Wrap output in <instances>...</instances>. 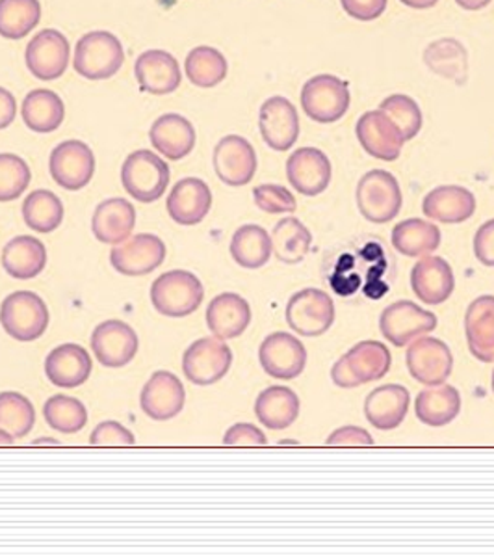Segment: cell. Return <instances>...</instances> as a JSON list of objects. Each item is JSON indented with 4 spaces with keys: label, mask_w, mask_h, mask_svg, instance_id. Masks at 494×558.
Returning <instances> with one entry per match:
<instances>
[{
    "label": "cell",
    "mask_w": 494,
    "mask_h": 558,
    "mask_svg": "<svg viewBox=\"0 0 494 558\" xmlns=\"http://www.w3.org/2000/svg\"><path fill=\"white\" fill-rule=\"evenodd\" d=\"M393 365L391 350L378 341H362L355 344L331 368V380L336 387L351 389L362 384L381 380Z\"/></svg>",
    "instance_id": "6da1fadb"
},
{
    "label": "cell",
    "mask_w": 494,
    "mask_h": 558,
    "mask_svg": "<svg viewBox=\"0 0 494 558\" xmlns=\"http://www.w3.org/2000/svg\"><path fill=\"white\" fill-rule=\"evenodd\" d=\"M125 62V51L118 36L107 31H94L78 39L73 68L88 81H107L118 75Z\"/></svg>",
    "instance_id": "7a4b0ae2"
},
{
    "label": "cell",
    "mask_w": 494,
    "mask_h": 558,
    "mask_svg": "<svg viewBox=\"0 0 494 558\" xmlns=\"http://www.w3.org/2000/svg\"><path fill=\"white\" fill-rule=\"evenodd\" d=\"M205 289L201 279L188 270H172L155 279L151 302L164 317L183 318L203 304Z\"/></svg>",
    "instance_id": "3957f363"
},
{
    "label": "cell",
    "mask_w": 494,
    "mask_h": 558,
    "mask_svg": "<svg viewBox=\"0 0 494 558\" xmlns=\"http://www.w3.org/2000/svg\"><path fill=\"white\" fill-rule=\"evenodd\" d=\"M121 183L136 202L152 204L168 191L170 166L157 153L138 149L121 166Z\"/></svg>",
    "instance_id": "277c9868"
},
{
    "label": "cell",
    "mask_w": 494,
    "mask_h": 558,
    "mask_svg": "<svg viewBox=\"0 0 494 558\" xmlns=\"http://www.w3.org/2000/svg\"><path fill=\"white\" fill-rule=\"evenodd\" d=\"M49 310L33 291L12 292L0 305V324L20 343H33L49 328Z\"/></svg>",
    "instance_id": "5b68a950"
},
{
    "label": "cell",
    "mask_w": 494,
    "mask_h": 558,
    "mask_svg": "<svg viewBox=\"0 0 494 558\" xmlns=\"http://www.w3.org/2000/svg\"><path fill=\"white\" fill-rule=\"evenodd\" d=\"M357 207L368 222L387 223L402 210L404 196L398 179L387 170H372L365 173L355 192Z\"/></svg>",
    "instance_id": "8992f818"
},
{
    "label": "cell",
    "mask_w": 494,
    "mask_h": 558,
    "mask_svg": "<svg viewBox=\"0 0 494 558\" xmlns=\"http://www.w3.org/2000/svg\"><path fill=\"white\" fill-rule=\"evenodd\" d=\"M349 88L335 75H317L301 89V108L307 118L317 123H335L348 112Z\"/></svg>",
    "instance_id": "52a82bcc"
},
{
    "label": "cell",
    "mask_w": 494,
    "mask_h": 558,
    "mask_svg": "<svg viewBox=\"0 0 494 558\" xmlns=\"http://www.w3.org/2000/svg\"><path fill=\"white\" fill-rule=\"evenodd\" d=\"M233 350L220 337H203L192 343L183 355L184 376L196 386H212L227 375Z\"/></svg>",
    "instance_id": "ba28073f"
},
{
    "label": "cell",
    "mask_w": 494,
    "mask_h": 558,
    "mask_svg": "<svg viewBox=\"0 0 494 558\" xmlns=\"http://www.w3.org/2000/svg\"><path fill=\"white\" fill-rule=\"evenodd\" d=\"M286 323L304 337H320L335 323V304L328 292L304 289L286 305Z\"/></svg>",
    "instance_id": "9c48e42d"
},
{
    "label": "cell",
    "mask_w": 494,
    "mask_h": 558,
    "mask_svg": "<svg viewBox=\"0 0 494 558\" xmlns=\"http://www.w3.org/2000/svg\"><path fill=\"white\" fill-rule=\"evenodd\" d=\"M437 317L419 304L409 300H399L383 310L380 317V330L388 343L406 347L415 339L430 333L437 328Z\"/></svg>",
    "instance_id": "30bf717a"
},
{
    "label": "cell",
    "mask_w": 494,
    "mask_h": 558,
    "mask_svg": "<svg viewBox=\"0 0 494 558\" xmlns=\"http://www.w3.org/2000/svg\"><path fill=\"white\" fill-rule=\"evenodd\" d=\"M49 170L65 191H83L96 173V155L81 140H65L52 149Z\"/></svg>",
    "instance_id": "8fae6325"
},
{
    "label": "cell",
    "mask_w": 494,
    "mask_h": 558,
    "mask_svg": "<svg viewBox=\"0 0 494 558\" xmlns=\"http://www.w3.org/2000/svg\"><path fill=\"white\" fill-rule=\"evenodd\" d=\"M25 60L28 71L39 81H57L70 68V41L54 28H45L26 45Z\"/></svg>",
    "instance_id": "7c38bea8"
},
{
    "label": "cell",
    "mask_w": 494,
    "mask_h": 558,
    "mask_svg": "<svg viewBox=\"0 0 494 558\" xmlns=\"http://www.w3.org/2000/svg\"><path fill=\"white\" fill-rule=\"evenodd\" d=\"M407 368L422 386H441L454 368L450 347L435 337H419L407 349Z\"/></svg>",
    "instance_id": "4fadbf2b"
},
{
    "label": "cell",
    "mask_w": 494,
    "mask_h": 558,
    "mask_svg": "<svg viewBox=\"0 0 494 558\" xmlns=\"http://www.w3.org/2000/svg\"><path fill=\"white\" fill-rule=\"evenodd\" d=\"M165 260V244L152 233L128 236L127 241L115 244L110 252V263L123 276H146L162 267Z\"/></svg>",
    "instance_id": "5bb4252c"
},
{
    "label": "cell",
    "mask_w": 494,
    "mask_h": 558,
    "mask_svg": "<svg viewBox=\"0 0 494 558\" xmlns=\"http://www.w3.org/2000/svg\"><path fill=\"white\" fill-rule=\"evenodd\" d=\"M259 360L264 373L272 378L294 380L305 371L307 350L298 337L275 331L260 344Z\"/></svg>",
    "instance_id": "9a60e30c"
},
{
    "label": "cell",
    "mask_w": 494,
    "mask_h": 558,
    "mask_svg": "<svg viewBox=\"0 0 494 558\" xmlns=\"http://www.w3.org/2000/svg\"><path fill=\"white\" fill-rule=\"evenodd\" d=\"M355 134L370 157L385 162L399 159L402 147L406 144L396 123L381 110H370L362 114L355 125Z\"/></svg>",
    "instance_id": "2e32d148"
},
{
    "label": "cell",
    "mask_w": 494,
    "mask_h": 558,
    "mask_svg": "<svg viewBox=\"0 0 494 558\" xmlns=\"http://www.w3.org/2000/svg\"><path fill=\"white\" fill-rule=\"evenodd\" d=\"M215 175L229 186H244L251 183L257 173V153L254 146L238 134H229L214 147Z\"/></svg>",
    "instance_id": "e0dca14e"
},
{
    "label": "cell",
    "mask_w": 494,
    "mask_h": 558,
    "mask_svg": "<svg viewBox=\"0 0 494 558\" xmlns=\"http://www.w3.org/2000/svg\"><path fill=\"white\" fill-rule=\"evenodd\" d=\"M286 178L299 194L307 197L320 196L328 191L333 178L331 160L317 147H301L286 160Z\"/></svg>",
    "instance_id": "ac0fdd59"
},
{
    "label": "cell",
    "mask_w": 494,
    "mask_h": 558,
    "mask_svg": "<svg viewBox=\"0 0 494 558\" xmlns=\"http://www.w3.org/2000/svg\"><path fill=\"white\" fill-rule=\"evenodd\" d=\"M138 336L123 320H104L91 333V350L101 365L108 368L125 367L138 354Z\"/></svg>",
    "instance_id": "d6986e66"
},
{
    "label": "cell",
    "mask_w": 494,
    "mask_h": 558,
    "mask_svg": "<svg viewBox=\"0 0 494 558\" xmlns=\"http://www.w3.org/2000/svg\"><path fill=\"white\" fill-rule=\"evenodd\" d=\"M259 129L273 151H288L299 138L298 110L286 97H270L260 107Z\"/></svg>",
    "instance_id": "ffe728a7"
},
{
    "label": "cell",
    "mask_w": 494,
    "mask_h": 558,
    "mask_svg": "<svg viewBox=\"0 0 494 558\" xmlns=\"http://www.w3.org/2000/svg\"><path fill=\"white\" fill-rule=\"evenodd\" d=\"M186 391L183 381L168 371H157L141 389L140 404L152 421H170L183 412Z\"/></svg>",
    "instance_id": "44dd1931"
},
{
    "label": "cell",
    "mask_w": 494,
    "mask_h": 558,
    "mask_svg": "<svg viewBox=\"0 0 494 558\" xmlns=\"http://www.w3.org/2000/svg\"><path fill=\"white\" fill-rule=\"evenodd\" d=\"M212 207V192L203 179L184 178L173 186L165 209L178 226H197L203 222Z\"/></svg>",
    "instance_id": "7402d4cb"
},
{
    "label": "cell",
    "mask_w": 494,
    "mask_h": 558,
    "mask_svg": "<svg viewBox=\"0 0 494 558\" xmlns=\"http://www.w3.org/2000/svg\"><path fill=\"white\" fill-rule=\"evenodd\" d=\"M134 75L140 84L141 92L152 96L173 94L183 81L175 57L160 49L141 52L134 65Z\"/></svg>",
    "instance_id": "603a6c76"
},
{
    "label": "cell",
    "mask_w": 494,
    "mask_h": 558,
    "mask_svg": "<svg viewBox=\"0 0 494 558\" xmlns=\"http://www.w3.org/2000/svg\"><path fill=\"white\" fill-rule=\"evenodd\" d=\"M411 287L420 302L428 305L444 304L456 289L454 270L443 257H424L412 267Z\"/></svg>",
    "instance_id": "cb8c5ba5"
},
{
    "label": "cell",
    "mask_w": 494,
    "mask_h": 558,
    "mask_svg": "<svg viewBox=\"0 0 494 558\" xmlns=\"http://www.w3.org/2000/svg\"><path fill=\"white\" fill-rule=\"evenodd\" d=\"M411 395L398 384L375 387L365 400V417L378 430L398 428L409 412Z\"/></svg>",
    "instance_id": "d4e9b609"
},
{
    "label": "cell",
    "mask_w": 494,
    "mask_h": 558,
    "mask_svg": "<svg viewBox=\"0 0 494 558\" xmlns=\"http://www.w3.org/2000/svg\"><path fill=\"white\" fill-rule=\"evenodd\" d=\"M91 357L81 344L65 343L52 350L45 360V375L57 387L73 389L88 381L91 375Z\"/></svg>",
    "instance_id": "484cf974"
},
{
    "label": "cell",
    "mask_w": 494,
    "mask_h": 558,
    "mask_svg": "<svg viewBox=\"0 0 494 558\" xmlns=\"http://www.w3.org/2000/svg\"><path fill=\"white\" fill-rule=\"evenodd\" d=\"M136 226V209L128 199L110 197L97 205L91 218V231L102 244H121L133 235Z\"/></svg>",
    "instance_id": "4316f807"
},
{
    "label": "cell",
    "mask_w": 494,
    "mask_h": 558,
    "mask_svg": "<svg viewBox=\"0 0 494 558\" xmlns=\"http://www.w3.org/2000/svg\"><path fill=\"white\" fill-rule=\"evenodd\" d=\"M251 324V307L235 292H222L207 307V326L220 339H236Z\"/></svg>",
    "instance_id": "83f0119b"
},
{
    "label": "cell",
    "mask_w": 494,
    "mask_h": 558,
    "mask_svg": "<svg viewBox=\"0 0 494 558\" xmlns=\"http://www.w3.org/2000/svg\"><path fill=\"white\" fill-rule=\"evenodd\" d=\"M424 215L441 223L467 222L476 213V197L469 189L457 184L437 186L424 197Z\"/></svg>",
    "instance_id": "f1b7e54d"
},
{
    "label": "cell",
    "mask_w": 494,
    "mask_h": 558,
    "mask_svg": "<svg viewBox=\"0 0 494 558\" xmlns=\"http://www.w3.org/2000/svg\"><path fill=\"white\" fill-rule=\"evenodd\" d=\"M151 144L165 159L181 160L196 147V129L181 114L160 116L149 131Z\"/></svg>",
    "instance_id": "f546056e"
},
{
    "label": "cell",
    "mask_w": 494,
    "mask_h": 558,
    "mask_svg": "<svg viewBox=\"0 0 494 558\" xmlns=\"http://www.w3.org/2000/svg\"><path fill=\"white\" fill-rule=\"evenodd\" d=\"M465 336L478 362L494 363V296H480L465 313Z\"/></svg>",
    "instance_id": "4dcf8cb0"
},
{
    "label": "cell",
    "mask_w": 494,
    "mask_h": 558,
    "mask_svg": "<svg viewBox=\"0 0 494 558\" xmlns=\"http://www.w3.org/2000/svg\"><path fill=\"white\" fill-rule=\"evenodd\" d=\"M255 415L270 430H285L299 417V397L291 387H267L257 397Z\"/></svg>",
    "instance_id": "1f68e13d"
},
{
    "label": "cell",
    "mask_w": 494,
    "mask_h": 558,
    "mask_svg": "<svg viewBox=\"0 0 494 558\" xmlns=\"http://www.w3.org/2000/svg\"><path fill=\"white\" fill-rule=\"evenodd\" d=\"M21 114L34 133H54L64 123V101L52 89H33L21 105Z\"/></svg>",
    "instance_id": "d6a6232c"
},
{
    "label": "cell",
    "mask_w": 494,
    "mask_h": 558,
    "mask_svg": "<svg viewBox=\"0 0 494 558\" xmlns=\"http://www.w3.org/2000/svg\"><path fill=\"white\" fill-rule=\"evenodd\" d=\"M47 247L34 236H15L2 250V267L12 278L33 279L44 272Z\"/></svg>",
    "instance_id": "836d02e7"
},
{
    "label": "cell",
    "mask_w": 494,
    "mask_h": 558,
    "mask_svg": "<svg viewBox=\"0 0 494 558\" xmlns=\"http://www.w3.org/2000/svg\"><path fill=\"white\" fill-rule=\"evenodd\" d=\"M415 412L420 423L428 426H446L461 412V395L456 387L431 386L420 391L415 402Z\"/></svg>",
    "instance_id": "e575fe53"
},
{
    "label": "cell",
    "mask_w": 494,
    "mask_h": 558,
    "mask_svg": "<svg viewBox=\"0 0 494 558\" xmlns=\"http://www.w3.org/2000/svg\"><path fill=\"white\" fill-rule=\"evenodd\" d=\"M424 62L435 75L452 83L462 84L469 73V54L457 39L443 38L428 45Z\"/></svg>",
    "instance_id": "d590c367"
},
{
    "label": "cell",
    "mask_w": 494,
    "mask_h": 558,
    "mask_svg": "<svg viewBox=\"0 0 494 558\" xmlns=\"http://www.w3.org/2000/svg\"><path fill=\"white\" fill-rule=\"evenodd\" d=\"M393 246L406 257H424L441 246V229L420 218H409L393 229Z\"/></svg>",
    "instance_id": "8d00e7d4"
},
{
    "label": "cell",
    "mask_w": 494,
    "mask_h": 558,
    "mask_svg": "<svg viewBox=\"0 0 494 558\" xmlns=\"http://www.w3.org/2000/svg\"><path fill=\"white\" fill-rule=\"evenodd\" d=\"M272 254V236L268 235L267 229L255 223L236 229L231 241V255L236 265L247 270H257L267 265Z\"/></svg>",
    "instance_id": "74e56055"
},
{
    "label": "cell",
    "mask_w": 494,
    "mask_h": 558,
    "mask_svg": "<svg viewBox=\"0 0 494 558\" xmlns=\"http://www.w3.org/2000/svg\"><path fill=\"white\" fill-rule=\"evenodd\" d=\"M312 235L298 218H283L272 231V252L285 265H298L311 250Z\"/></svg>",
    "instance_id": "f35d334b"
},
{
    "label": "cell",
    "mask_w": 494,
    "mask_h": 558,
    "mask_svg": "<svg viewBox=\"0 0 494 558\" xmlns=\"http://www.w3.org/2000/svg\"><path fill=\"white\" fill-rule=\"evenodd\" d=\"M186 76L197 88H214L222 84L227 76L229 64L222 52L209 47V45H199L192 49L184 62Z\"/></svg>",
    "instance_id": "ab89813d"
},
{
    "label": "cell",
    "mask_w": 494,
    "mask_h": 558,
    "mask_svg": "<svg viewBox=\"0 0 494 558\" xmlns=\"http://www.w3.org/2000/svg\"><path fill=\"white\" fill-rule=\"evenodd\" d=\"M41 21L39 0H0V36L23 39Z\"/></svg>",
    "instance_id": "60d3db41"
},
{
    "label": "cell",
    "mask_w": 494,
    "mask_h": 558,
    "mask_svg": "<svg viewBox=\"0 0 494 558\" xmlns=\"http://www.w3.org/2000/svg\"><path fill=\"white\" fill-rule=\"evenodd\" d=\"M26 226L36 233H52L64 222V204L51 191H34L23 204Z\"/></svg>",
    "instance_id": "b9f144b4"
},
{
    "label": "cell",
    "mask_w": 494,
    "mask_h": 558,
    "mask_svg": "<svg viewBox=\"0 0 494 558\" xmlns=\"http://www.w3.org/2000/svg\"><path fill=\"white\" fill-rule=\"evenodd\" d=\"M44 417L52 430L76 434L88 425V410L83 402L67 395H54L45 402Z\"/></svg>",
    "instance_id": "7bdbcfd3"
},
{
    "label": "cell",
    "mask_w": 494,
    "mask_h": 558,
    "mask_svg": "<svg viewBox=\"0 0 494 558\" xmlns=\"http://www.w3.org/2000/svg\"><path fill=\"white\" fill-rule=\"evenodd\" d=\"M36 410L25 395L15 391L0 393V428L21 439L33 432Z\"/></svg>",
    "instance_id": "ee69618b"
},
{
    "label": "cell",
    "mask_w": 494,
    "mask_h": 558,
    "mask_svg": "<svg viewBox=\"0 0 494 558\" xmlns=\"http://www.w3.org/2000/svg\"><path fill=\"white\" fill-rule=\"evenodd\" d=\"M380 110L396 123V128L399 129V133L404 134L406 142L415 138L420 133L422 123H424L422 110H420L417 101L409 96H404V94H394V96L383 99Z\"/></svg>",
    "instance_id": "f6af8a7d"
},
{
    "label": "cell",
    "mask_w": 494,
    "mask_h": 558,
    "mask_svg": "<svg viewBox=\"0 0 494 558\" xmlns=\"http://www.w3.org/2000/svg\"><path fill=\"white\" fill-rule=\"evenodd\" d=\"M30 181H33V172L20 155L0 153V202L2 204L23 196Z\"/></svg>",
    "instance_id": "bcb514c9"
},
{
    "label": "cell",
    "mask_w": 494,
    "mask_h": 558,
    "mask_svg": "<svg viewBox=\"0 0 494 558\" xmlns=\"http://www.w3.org/2000/svg\"><path fill=\"white\" fill-rule=\"evenodd\" d=\"M255 205L268 215H283L298 209V202L288 189L281 184H260L254 191Z\"/></svg>",
    "instance_id": "7dc6e473"
},
{
    "label": "cell",
    "mask_w": 494,
    "mask_h": 558,
    "mask_svg": "<svg viewBox=\"0 0 494 558\" xmlns=\"http://www.w3.org/2000/svg\"><path fill=\"white\" fill-rule=\"evenodd\" d=\"M136 444L133 432L115 421H104L96 426V430L89 436V445H101V447H128Z\"/></svg>",
    "instance_id": "c3c4849f"
},
{
    "label": "cell",
    "mask_w": 494,
    "mask_h": 558,
    "mask_svg": "<svg viewBox=\"0 0 494 558\" xmlns=\"http://www.w3.org/2000/svg\"><path fill=\"white\" fill-rule=\"evenodd\" d=\"M388 0H341L343 10L351 20L374 21L387 10Z\"/></svg>",
    "instance_id": "681fc988"
},
{
    "label": "cell",
    "mask_w": 494,
    "mask_h": 558,
    "mask_svg": "<svg viewBox=\"0 0 494 558\" xmlns=\"http://www.w3.org/2000/svg\"><path fill=\"white\" fill-rule=\"evenodd\" d=\"M268 444L264 432L251 425V423H236L231 426L225 436H223V445H249V447H262Z\"/></svg>",
    "instance_id": "f907efd6"
},
{
    "label": "cell",
    "mask_w": 494,
    "mask_h": 558,
    "mask_svg": "<svg viewBox=\"0 0 494 558\" xmlns=\"http://www.w3.org/2000/svg\"><path fill=\"white\" fill-rule=\"evenodd\" d=\"M474 254L482 265L494 267V220H489L476 231Z\"/></svg>",
    "instance_id": "816d5d0a"
},
{
    "label": "cell",
    "mask_w": 494,
    "mask_h": 558,
    "mask_svg": "<svg viewBox=\"0 0 494 558\" xmlns=\"http://www.w3.org/2000/svg\"><path fill=\"white\" fill-rule=\"evenodd\" d=\"M325 444L370 447V445H374V438L365 428H359V426H343V428L333 432Z\"/></svg>",
    "instance_id": "f5cc1de1"
},
{
    "label": "cell",
    "mask_w": 494,
    "mask_h": 558,
    "mask_svg": "<svg viewBox=\"0 0 494 558\" xmlns=\"http://www.w3.org/2000/svg\"><path fill=\"white\" fill-rule=\"evenodd\" d=\"M15 114H17L15 97L7 88H0V131L12 125Z\"/></svg>",
    "instance_id": "db71d44e"
},
{
    "label": "cell",
    "mask_w": 494,
    "mask_h": 558,
    "mask_svg": "<svg viewBox=\"0 0 494 558\" xmlns=\"http://www.w3.org/2000/svg\"><path fill=\"white\" fill-rule=\"evenodd\" d=\"M457 7H461L462 10H469V12H478L483 8L491 4V0H456Z\"/></svg>",
    "instance_id": "11a10c76"
},
{
    "label": "cell",
    "mask_w": 494,
    "mask_h": 558,
    "mask_svg": "<svg viewBox=\"0 0 494 558\" xmlns=\"http://www.w3.org/2000/svg\"><path fill=\"white\" fill-rule=\"evenodd\" d=\"M399 2L412 8V10H428V8L435 7L439 0H399Z\"/></svg>",
    "instance_id": "9f6ffc18"
},
{
    "label": "cell",
    "mask_w": 494,
    "mask_h": 558,
    "mask_svg": "<svg viewBox=\"0 0 494 558\" xmlns=\"http://www.w3.org/2000/svg\"><path fill=\"white\" fill-rule=\"evenodd\" d=\"M15 438H13L12 434H8L7 430H2L0 428V445H13Z\"/></svg>",
    "instance_id": "6f0895ef"
},
{
    "label": "cell",
    "mask_w": 494,
    "mask_h": 558,
    "mask_svg": "<svg viewBox=\"0 0 494 558\" xmlns=\"http://www.w3.org/2000/svg\"><path fill=\"white\" fill-rule=\"evenodd\" d=\"M34 444L58 445V439L41 438V439H36V441H34Z\"/></svg>",
    "instance_id": "680465c9"
},
{
    "label": "cell",
    "mask_w": 494,
    "mask_h": 558,
    "mask_svg": "<svg viewBox=\"0 0 494 558\" xmlns=\"http://www.w3.org/2000/svg\"><path fill=\"white\" fill-rule=\"evenodd\" d=\"M491 381H493V393H494V371H493V378H491Z\"/></svg>",
    "instance_id": "91938a15"
}]
</instances>
